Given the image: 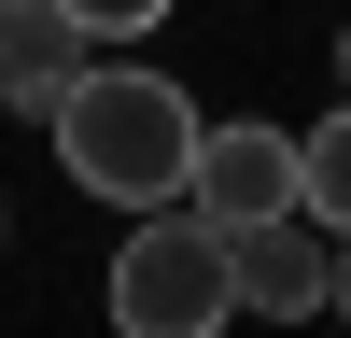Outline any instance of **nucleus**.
Instances as JSON below:
<instances>
[{
	"label": "nucleus",
	"mask_w": 351,
	"mask_h": 338,
	"mask_svg": "<svg viewBox=\"0 0 351 338\" xmlns=\"http://www.w3.org/2000/svg\"><path fill=\"white\" fill-rule=\"evenodd\" d=\"M324 310H337V324H351V240H337V282H324Z\"/></svg>",
	"instance_id": "nucleus-8"
},
{
	"label": "nucleus",
	"mask_w": 351,
	"mask_h": 338,
	"mask_svg": "<svg viewBox=\"0 0 351 338\" xmlns=\"http://www.w3.org/2000/svg\"><path fill=\"white\" fill-rule=\"evenodd\" d=\"M56 14H71L84 43H141V28H169V0H56Z\"/></svg>",
	"instance_id": "nucleus-7"
},
{
	"label": "nucleus",
	"mask_w": 351,
	"mask_h": 338,
	"mask_svg": "<svg viewBox=\"0 0 351 338\" xmlns=\"http://www.w3.org/2000/svg\"><path fill=\"white\" fill-rule=\"evenodd\" d=\"M295 212L324 225V240H351V99H337L324 127L295 141Z\"/></svg>",
	"instance_id": "nucleus-6"
},
{
	"label": "nucleus",
	"mask_w": 351,
	"mask_h": 338,
	"mask_svg": "<svg viewBox=\"0 0 351 338\" xmlns=\"http://www.w3.org/2000/svg\"><path fill=\"white\" fill-rule=\"evenodd\" d=\"M183 212H211L225 240H239V225H267V212H295V127H267V113H239V127H197Z\"/></svg>",
	"instance_id": "nucleus-3"
},
{
	"label": "nucleus",
	"mask_w": 351,
	"mask_h": 338,
	"mask_svg": "<svg viewBox=\"0 0 351 338\" xmlns=\"http://www.w3.org/2000/svg\"><path fill=\"white\" fill-rule=\"evenodd\" d=\"M43 127H56V169H71L84 197H112V212H155L197 169V99L169 71H141V56H84L43 99Z\"/></svg>",
	"instance_id": "nucleus-1"
},
{
	"label": "nucleus",
	"mask_w": 351,
	"mask_h": 338,
	"mask_svg": "<svg viewBox=\"0 0 351 338\" xmlns=\"http://www.w3.org/2000/svg\"><path fill=\"white\" fill-rule=\"evenodd\" d=\"M239 324V268H225V225L155 197L112 254V338H225Z\"/></svg>",
	"instance_id": "nucleus-2"
},
{
	"label": "nucleus",
	"mask_w": 351,
	"mask_h": 338,
	"mask_svg": "<svg viewBox=\"0 0 351 338\" xmlns=\"http://www.w3.org/2000/svg\"><path fill=\"white\" fill-rule=\"evenodd\" d=\"M337 84H351V43H337Z\"/></svg>",
	"instance_id": "nucleus-9"
},
{
	"label": "nucleus",
	"mask_w": 351,
	"mask_h": 338,
	"mask_svg": "<svg viewBox=\"0 0 351 338\" xmlns=\"http://www.w3.org/2000/svg\"><path fill=\"white\" fill-rule=\"evenodd\" d=\"M225 268H239V310L309 324V310H324V282H337V240H324L309 212H267V225H239V240H225Z\"/></svg>",
	"instance_id": "nucleus-4"
},
{
	"label": "nucleus",
	"mask_w": 351,
	"mask_h": 338,
	"mask_svg": "<svg viewBox=\"0 0 351 338\" xmlns=\"http://www.w3.org/2000/svg\"><path fill=\"white\" fill-rule=\"evenodd\" d=\"M71 71H84V28L56 14V0H0V99H14V113H43Z\"/></svg>",
	"instance_id": "nucleus-5"
}]
</instances>
